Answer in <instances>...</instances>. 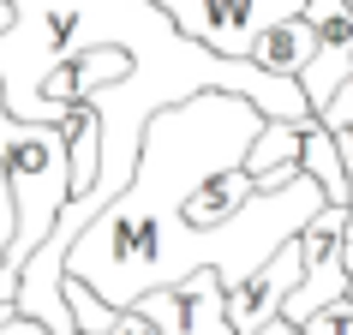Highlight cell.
Here are the masks:
<instances>
[{"mask_svg": "<svg viewBox=\"0 0 353 335\" xmlns=\"http://www.w3.org/2000/svg\"><path fill=\"white\" fill-rule=\"evenodd\" d=\"M312 54H317V24L305 19V12L270 24V30L258 37V48H252V60H258L263 72H276V78H299L305 66H312Z\"/></svg>", "mask_w": 353, "mask_h": 335, "instance_id": "obj_8", "label": "cell"}, {"mask_svg": "<svg viewBox=\"0 0 353 335\" xmlns=\"http://www.w3.org/2000/svg\"><path fill=\"white\" fill-rule=\"evenodd\" d=\"M317 120H323V126H353V78H347V84H341V90L330 96V108L317 114Z\"/></svg>", "mask_w": 353, "mask_h": 335, "instance_id": "obj_12", "label": "cell"}, {"mask_svg": "<svg viewBox=\"0 0 353 335\" xmlns=\"http://www.w3.org/2000/svg\"><path fill=\"white\" fill-rule=\"evenodd\" d=\"M299 281H305V252H299V240H288L258 276H245L240 287H228V317H234V329L245 335V329L276 323V317L288 312V299H294Z\"/></svg>", "mask_w": 353, "mask_h": 335, "instance_id": "obj_6", "label": "cell"}, {"mask_svg": "<svg viewBox=\"0 0 353 335\" xmlns=\"http://www.w3.org/2000/svg\"><path fill=\"white\" fill-rule=\"evenodd\" d=\"M12 19H19V6H12V0H0V37L12 30Z\"/></svg>", "mask_w": 353, "mask_h": 335, "instance_id": "obj_16", "label": "cell"}, {"mask_svg": "<svg viewBox=\"0 0 353 335\" xmlns=\"http://www.w3.org/2000/svg\"><path fill=\"white\" fill-rule=\"evenodd\" d=\"M156 6L186 37H198L204 48L234 54V60H252V48H258V37L270 24L305 12V0H156Z\"/></svg>", "mask_w": 353, "mask_h": 335, "instance_id": "obj_2", "label": "cell"}, {"mask_svg": "<svg viewBox=\"0 0 353 335\" xmlns=\"http://www.w3.org/2000/svg\"><path fill=\"white\" fill-rule=\"evenodd\" d=\"M305 120H270V126L258 132V144H252V156H245V168L258 174V186H294L299 174H305V162H299V144H305Z\"/></svg>", "mask_w": 353, "mask_h": 335, "instance_id": "obj_7", "label": "cell"}, {"mask_svg": "<svg viewBox=\"0 0 353 335\" xmlns=\"http://www.w3.org/2000/svg\"><path fill=\"white\" fill-rule=\"evenodd\" d=\"M299 252H305V281L294 287V299H288V323H312L323 305H335V299L353 294V270H347V204H323L305 222V234H299Z\"/></svg>", "mask_w": 353, "mask_h": 335, "instance_id": "obj_3", "label": "cell"}, {"mask_svg": "<svg viewBox=\"0 0 353 335\" xmlns=\"http://www.w3.org/2000/svg\"><path fill=\"white\" fill-rule=\"evenodd\" d=\"M299 323H288V317H276V323H263V329H245V335H294Z\"/></svg>", "mask_w": 353, "mask_h": 335, "instance_id": "obj_15", "label": "cell"}, {"mask_svg": "<svg viewBox=\"0 0 353 335\" xmlns=\"http://www.w3.org/2000/svg\"><path fill=\"white\" fill-rule=\"evenodd\" d=\"M294 335H305V329H294Z\"/></svg>", "mask_w": 353, "mask_h": 335, "instance_id": "obj_18", "label": "cell"}, {"mask_svg": "<svg viewBox=\"0 0 353 335\" xmlns=\"http://www.w3.org/2000/svg\"><path fill=\"white\" fill-rule=\"evenodd\" d=\"M108 335H162V329H156V323H150L138 305H126V312L114 317V329H108Z\"/></svg>", "mask_w": 353, "mask_h": 335, "instance_id": "obj_13", "label": "cell"}, {"mask_svg": "<svg viewBox=\"0 0 353 335\" xmlns=\"http://www.w3.org/2000/svg\"><path fill=\"white\" fill-rule=\"evenodd\" d=\"M0 335H54V329H48V323H42V317L19 312V317H6V323H0Z\"/></svg>", "mask_w": 353, "mask_h": 335, "instance_id": "obj_14", "label": "cell"}, {"mask_svg": "<svg viewBox=\"0 0 353 335\" xmlns=\"http://www.w3.org/2000/svg\"><path fill=\"white\" fill-rule=\"evenodd\" d=\"M138 312L156 323L162 335H240L228 317V281L222 270H192L174 287H150L138 299Z\"/></svg>", "mask_w": 353, "mask_h": 335, "instance_id": "obj_4", "label": "cell"}, {"mask_svg": "<svg viewBox=\"0 0 353 335\" xmlns=\"http://www.w3.org/2000/svg\"><path fill=\"white\" fill-rule=\"evenodd\" d=\"M270 114L240 90H198L186 102L162 108L144 126V150L132 168V186L78 234L66 276L90 281L108 305H138L150 287H174L192 270H222L228 287L258 276L288 240L305 234L317 210L330 204L312 174H299L294 186H263L252 204L228 227L204 234L192 227L180 210L204 180L240 168L258 144Z\"/></svg>", "mask_w": 353, "mask_h": 335, "instance_id": "obj_1", "label": "cell"}, {"mask_svg": "<svg viewBox=\"0 0 353 335\" xmlns=\"http://www.w3.org/2000/svg\"><path fill=\"white\" fill-rule=\"evenodd\" d=\"M66 305H72V317H78V329H84V335H108L114 317H120V305H108L90 281H78V276H66Z\"/></svg>", "mask_w": 353, "mask_h": 335, "instance_id": "obj_10", "label": "cell"}, {"mask_svg": "<svg viewBox=\"0 0 353 335\" xmlns=\"http://www.w3.org/2000/svg\"><path fill=\"white\" fill-rule=\"evenodd\" d=\"M299 132H305V144H299L305 174L323 186V198H330V204H353V174H347V156H341V144H335V132L323 126L317 114H312Z\"/></svg>", "mask_w": 353, "mask_h": 335, "instance_id": "obj_9", "label": "cell"}, {"mask_svg": "<svg viewBox=\"0 0 353 335\" xmlns=\"http://www.w3.org/2000/svg\"><path fill=\"white\" fill-rule=\"evenodd\" d=\"M305 19L317 24V54L299 84L312 96V114H323L330 96L353 78V0H305Z\"/></svg>", "mask_w": 353, "mask_h": 335, "instance_id": "obj_5", "label": "cell"}, {"mask_svg": "<svg viewBox=\"0 0 353 335\" xmlns=\"http://www.w3.org/2000/svg\"><path fill=\"white\" fill-rule=\"evenodd\" d=\"M12 234H19V198H12V180H0V263H6Z\"/></svg>", "mask_w": 353, "mask_h": 335, "instance_id": "obj_11", "label": "cell"}, {"mask_svg": "<svg viewBox=\"0 0 353 335\" xmlns=\"http://www.w3.org/2000/svg\"><path fill=\"white\" fill-rule=\"evenodd\" d=\"M347 270H353V204H347Z\"/></svg>", "mask_w": 353, "mask_h": 335, "instance_id": "obj_17", "label": "cell"}]
</instances>
